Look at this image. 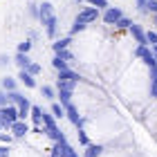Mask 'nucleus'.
<instances>
[{
  "label": "nucleus",
  "mask_w": 157,
  "mask_h": 157,
  "mask_svg": "<svg viewBox=\"0 0 157 157\" xmlns=\"http://www.w3.org/2000/svg\"><path fill=\"white\" fill-rule=\"evenodd\" d=\"M76 2H88L90 7H94V9H108V0H76Z\"/></svg>",
  "instance_id": "6ab92c4d"
},
{
  "label": "nucleus",
  "mask_w": 157,
  "mask_h": 157,
  "mask_svg": "<svg viewBox=\"0 0 157 157\" xmlns=\"http://www.w3.org/2000/svg\"><path fill=\"white\" fill-rule=\"evenodd\" d=\"M135 54H137L148 67H157V61L153 59V52H151V47H148V45H139L137 49H135Z\"/></svg>",
  "instance_id": "6e6552de"
},
{
  "label": "nucleus",
  "mask_w": 157,
  "mask_h": 157,
  "mask_svg": "<svg viewBox=\"0 0 157 157\" xmlns=\"http://www.w3.org/2000/svg\"><path fill=\"white\" fill-rule=\"evenodd\" d=\"M97 18H99V9H94V7H83V9L78 11V16H76V20H81L83 25L94 23Z\"/></svg>",
  "instance_id": "0eeeda50"
},
{
  "label": "nucleus",
  "mask_w": 157,
  "mask_h": 157,
  "mask_svg": "<svg viewBox=\"0 0 157 157\" xmlns=\"http://www.w3.org/2000/svg\"><path fill=\"white\" fill-rule=\"evenodd\" d=\"M38 20H40V25L45 27L47 38L56 40V36H59V16H56L52 2H47V0H45V2L38 5Z\"/></svg>",
  "instance_id": "f257e3e1"
},
{
  "label": "nucleus",
  "mask_w": 157,
  "mask_h": 157,
  "mask_svg": "<svg viewBox=\"0 0 157 157\" xmlns=\"http://www.w3.org/2000/svg\"><path fill=\"white\" fill-rule=\"evenodd\" d=\"M130 25H132V20H130V18H126V16H124V18H121L119 23H117V27H119V29H128Z\"/></svg>",
  "instance_id": "c85d7f7f"
},
{
  "label": "nucleus",
  "mask_w": 157,
  "mask_h": 157,
  "mask_svg": "<svg viewBox=\"0 0 157 157\" xmlns=\"http://www.w3.org/2000/svg\"><path fill=\"white\" fill-rule=\"evenodd\" d=\"M70 43H72V36H65V38H56V40L52 43V47H54V52L59 54V52H63V49H67V47H70Z\"/></svg>",
  "instance_id": "2eb2a0df"
},
{
  "label": "nucleus",
  "mask_w": 157,
  "mask_h": 157,
  "mask_svg": "<svg viewBox=\"0 0 157 157\" xmlns=\"http://www.w3.org/2000/svg\"><path fill=\"white\" fill-rule=\"evenodd\" d=\"M70 146L67 144V139L65 141H59V144H54L52 146V157H67V151H70Z\"/></svg>",
  "instance_id": "9b49d317"
},
{
  "label": "nucleus",
  "mask_w": 157,
  "mask_h": 157,
  "mask_svg": "<svg viewBox=\"0 0 157 157\" xmlns=\"http://www.w3.org/2000/svg\"><path fill=\"white\" fill-rule=\"evenodd\" d=\"M49 115H52L54 119H63L65 117V110H63V105L59 101H52V108H49Z\"/></svg>",
  "instance_id": "a211bd4d"
},
{
  "label": "nucleus",
  "mask_w": 157,
  "mask_h": 157,
  "mask_svg": "<svg viewBox=\"0 0 157 157\" xmlns=\"http://www.w3.org/2000/svg\"><path fill=\"white\" fill-rule=\"evenodd\" d=\"M16 121H20L16 105H5V108H0V124L5 128H9L11 124H16Z\"/></svg>",
  "instance_id": "7ed1b4c3"
},
{
  "label": "nucleus",
  "mask_w": 157,
  "mask_h": 157,
  "mask_svg": "<svg viewBox=\"0 0 157 157\" xmlns=\"http://www.w3.org/2000/svg\"><path fill=\"white\" fill-rule=\"evenodd\" d=\"M0 85H2V90H5V92H16V90H18L16 78H13V76H9V74L0 78Z\"/></svg>",
  "instance_id": "4468645a"
},
{
  "label": "nucleus",
  "mask_w": 157,
  "mask_h": 157,
  "mask_svg": "<svg viewBox=\"0 0 157 157\" xmlns=\"http://www.w3.org/2000/svg\"><path fill=\"white\" fill-rule=\"evenodd\" d=\"M9 63H11V59L7 54H0V67H9Z\"/></svg>",
  "instance_id": "2f4dec72"
},
{
  "label": "nucleus",
  "mask_w": 157,
  "mask_h": 157,
  "mask_svg": "<svg viewBox=\"0 0 157 157\" xmlns=\"http://www.w3.org/2000/svg\"><path fill=\"white\" fill-rule=\"evenodd\" d=\"M29 117H32V121H34L36 126H40V124H43V108H40V105H34V103H32Z\"/></svg>",
  "instance_id": "f3484780"
},
{
  "label": "nucleus",
  "mask_w": 157,
  "mask_h": 157,
  "mask_svg": "<svg viewBox=\"0 0 157 157\" xmlns=\"http://www.w3.org/2000/svg\"><path fill=\"white\" fill-rule=\"evenodd\" d=\"M18 81L25 85V88H29V90H34V88H38V83H36V78H34L32 74H27L25 70H20L18 72Z\"/></svg>",
  "instance_id": "f8f14e48"
},
{
  "label": "nucleus",
  "mask_w": 157,
  "mask_h": 157,
  "mask_svg": "<svg viewBox=\"0 0 157 157\" xmlns=\"http://www.w3.org/2000/svg\"><path fill=\"white\" fill-rule=\"evenodd\" d=\"M128 29H130V34H132V38L137 40L139 45H148V43H146V32L141 29V27H139L137 23H132L130 27H128Z\"/></svg>",
  "instance_id": "1a4fd4ad"
},
{
  "label": "nucleus",
  "mask_w": 157,
  "mask_h": 157,
  "mask_svg": "<svg viewBox=\"0 0 157 157\" xmlns=\"http://www.w3.org/2000/svg\"><path fill=\"white\" fill-rule=\"evenodd\" d=\"M40 94L45 97V99H49V101H54V99H56V90L52 88V85H43V88H40Z\"/></svg>",
  "instance_id": "412c9836"
},
{
  "label": "nucleus",
  "mask_w": 157,
  "mask_h": 157,
  "mask_svg": "<svg viewBox=\"0 0 157 157\" xmlns=\"http://www.w3.org/2000/svg\"><path fill=\"white\" fill-rule=\"evenodd\" d=\"M81 81V76H78L74 70H65V72H59V78H56V88H63V90H72L76 88V83Z\"/></svg>",
  "instance_id": "f03ea898"
},
{
  "label": "nucleus",
  "mask_w": 157,
  "mask_h": 157,
  "mask_svg": "<svg viewBox=\"0 0 157 157\" xmlns=\"http://www.w3.org/2000/svg\"><path fill=\"white\" fill-rule=\"evenodd\" d=\"M146 11H151L153 16H157V0H148L146 2Z\"/></svg>",
  "instance_id": "cd10ccee"
},
{
  "label": "nucleus",
  "mask_w": 157,
  "mask_h": 157,
  "mask_svg": "<svg viewBox=\"0 0 157 157\" xmlns=\"http://www.w3.org/2000/svg\"><path fill=\"white\" fill-rule=\"evenodd\" d=\"M32 45H34L32 40H23V43H18V54H29Z\"/></svg>",
  "instance_id": "393cba45"
},
{
  "label": "nucleus",
  "mask_w": 157,
  "mask_h": 157,
  "mask_svg": "<svg viewBox=\"0 0 157 157\" xmlns=\"http://www.w3.org/2000/svg\"><path fill=\"white\" fill-rule=\"evenodd\" d=\"M2 130H5V126H2V124H0V132H2Z\"/></svg>",
  "instance_id": "4c0bfd02"
},
{
  "label": "nucleus",
  "mask_w": 157,
  "mask_h": 157,
  "mask_svg": "<svg viewBox=\"0 0 157 157\" xmlns=\"http://www.w3.org/2000/svg\"><path fill=\"white\" fill-rule=\"evenodd\" d=\"M146 43H151V47H153V45H157V32L148 29V32H146Z\"/></svg>",
  "instance_id": "bb28decb"
},
{
  "label": "nucleus",
  "mask_w": 157,
  "mask_h": 157,
  "mask_svg": "<svg viewBox=\"0 0 157 157\" xmlns=\"http://www.w3.org/2000/svg\"><path fill=\"white\" fill-rule=\"evenodd\" d=\"M11 63H16L18 70H27V67L32 65V59H29V54H18L16 52V56L11 59Z\"/></svg>",
  "instance_id": "ddd939ff"
},
{
  "label": "nucleus",
  "mask_w": 157,
  "mask_h": 157,
  "mask_svg": "<svg viewBox=\"0 0 157 157\" xmlns=\"http://www.w3.org/2000/svg\"><path fill=\"white\" fill-rule=\"evenodd\" d=\"M72 94H74L72 90H63V88H56V99H59V103L63 105V108L72 103Z\"/></svg>",
  "instance_id": "9d476101"
},
{
  "label": "nucleus",
  "mask_w": 157,
  "mask_h": 157,
  "mask_svg": "<svg viewBox=\"0 0 157 157\" xmlns=\"http://www.w3.org/2000/svg\"><path fill=\"white\" fill-rule=\"evenodd\" d=\"M151 97L157 99V67H151Z\"/></svg>",
  "instance_id": "aec40b11"
},
{
  "label": "nucleus",
  "mask_w": 157,
  "mask_h": 157,
  "mask_svg": "<svg viewBox=\"0 0 157 157\" xmlns=\"http://www.w3.org/2000/svg\"><path fill=\"white\" fill-rule=\"evenodd\" d=\"M85 27H88V25H83L81 20H76V18H74V23H72V27H70V36H74V34H78V32H83Z\"/></svg>",
  "instance_id": "5701e85b"
},
{
  "label": "nucleus",
  "mask_w": 157,
  "mask_h": 157,
  "mask_svg": "<svg viewBox=\"0 0 157 157\" xmlns=\"http://www.w3.org/2000/svg\"><path fill=\"white\" fill-rule=\"evenodd\" d=\"M76 135H78V141H81L83 146H90V139H88V135H85V130H78Z\"/></svg>",
  "instance_id": "c756f323"
},
{
  "label": "nucleus",
  "mask_w": 157,
  "mask_h": 157,
  "mask_svg": "<svg viewBox=\"0 0 157 157\" xmlns=\"http://www.w3.org/2000/svg\"><path fill=\"white\" fill-rule=\"evenodd\" d=\"M103 151H105V148L101 144H90V146H85V155L83 157H99Z\"/></svg>",
  "instance_id": "dca6fc26"
},
{
  "label": "nucleus",
  "mask_w": 157,
  "mask_h": 157,
  "mask_svg": "<svg viewBox=\"0 0 157 157\" xmlns=\"http://www.w3.org/2000/svg\"><path fill=\"white\" fill-rule=\"evenodd\" d=\"M56 56H61L63 61H72V59H74V54H72V52H67V49H63V52H59Z\"/></svg>",
  "instance_id": "7c9ffc66"
},
{
  "label": "nucleus",
  "mask_w": 157,
  "mask_h": 157,
  "mask_svg": "<svg viewBox=\"0 0 157 157\" xmlns=\"http://www.w3.org/2000/svg\"><path fill=\"white\" fill-rule=\"evenodd\" d=\"M9 130H11V139H25L27 135L32 132L27 121H16V124H11V126H9Z\"/></svg>",
  "instance_id": "39448f33"
},
{
  "label": "nucleus",
  "mask_w": 157,
  "mask_h": 157,
  "mask_svg": "<svg viewBox=\"0 0 157 157\" xmlns=\"http://www.w3.org/2000/svg\"><path fill=\"white\" fill-rule=\"evenodd\" d=\"M151 52H153V59L157 61V45H153V47H151Z\"/></svg>",
  "instance_id": "c9c22d12"
},
{
  "label": "nucleus",
  "mask_w": 157,
  "mask_h": 157,
  "mask_svg": "<svg viewBox=\"0 0 157 157\" xmlns=\"http://www.w3.org/2000/svg\"><path fill=\"white\" fill-rule=\"evenodd\" d=\"M52 65L59 70V72H65V70H70V67H67V61H63L61 56H54V59H52Z\"/></svg>",
  "instance_id": "4be33fe9"
},
{
  "label": "nucleus",
  "mask_w": 157,
  "mask_h": 157,
  "mask_svg": "<svg viewBox=\"0 0 157 157\" xmlns=\"http://www.w3.org/2000/svg\"><path fill=\"white\" fill-rule=\"evenodd\" d=\"M103 23L105 25H117L121 18H124V13H121L119 7H108V9H103Z\"/></svg>",
  "instance_id": "423d86ee"
},
{
  "label": "nucleus",
  "mask_w": 157,
  "mask_h": 157,
  "mask_svg": "<svg viewBox=\"0 0 157 157\" xmlns=\"http://www.w3.org/2000/svg\"><path fill=\"white\" fill-rule=\"evenodd\" d=\"M63 110H65V117H67L70 121H72V126H76L78 130H83V124H85V119H83L81 115H78L76 105H74V103H70V105H65Z\"/></svg>",
  "instance_id": "20e7f679"
},
{
  "label": "nucleus",
  "mask_w": 157,
  "mask_h": 157,
  "mask_svg": "<svg viewBox=\"0 0 157 157\" xmlns=\"http://www.w3.org/2000/svg\"><path fill=\"white\" fill-rule=\"evenodd\" d=\"M5 105H11V101H9V92L0 90V108H5Z\"/></svg>",
  "instance_id": "a878e982"
},
{
  "label": "nucleus",
  "mask_w": 157,
  "mask_h": 157,
  "mask_svg": "<svg viewBox=\"0 0 157 157\" xmlns=\"http://www.w3.org/2000/svg\"><path fill=\"white\" fill-rule=\"evenodd\" d=\"M0 157H9V151H7L5 146H0Z\"/></svg>",
  "instance_id": "f704fd0d"
},
{
  "label": "nucleus",
  "mask_w": 157,
  "mask_h": 157,
  "mask_svg": "<svg viewBox=\"0 0 157 157\" xmlns=\"http://www.w3.org/2000/svg\"><path fill=\"white\" fill-rule=\"evenodd\" d=\"M27 7H29V13H32V16H34V18H38V5H36V2H29Z\"/></svg>",
  "instance_id": "473e14b6"
},
{
  "label": "nucleus",
  "mask_w": 157,
  "mask_h": 157,
  "mask_svg": "<svg viewBox=\"0 0 157 157\" xmlns=\"http://www.w3.org/2000/svg\"><path fill=\"white\" fill-rule=\"evenodd\" d=\"M25 72H27V74H32L34 78H36V76H38V74L43 72V67L38 65V63H34V61H32V65H29V67H27V70H25Z\"/></svg>",
  "instance_id": "b1692460"
},
{
  "label": "nucleus",
  "mask_w": 157,
  "mask_h": 157,
  "mask_svg": "<svg viewBox=\"0 0 157 157\" xmlns=\"http://www.w3.org/2000/svg\"><path fill=\"white\" fill-rule=\"evenodd\" d=\"M153 25H157V16H153Z\"/></svg>",
  "instance_id": "e433bc0d"
},
{
  "label": "nucleus",
  "mask_w": 157,
  "mask_h": 157,
  "mask_svg": "<svg viewBox=\"0 0 157 157\" xmlns=\"http://www.w3.org/2000/svg\"><path fill=\"white\" fill-rule=\"evenodd\" d=\"M135 2H137V9L139 11H146V2H148V0H135Z\"/></svg>",
  "instance_id": "72a5a7b5"
}]
</instances>
